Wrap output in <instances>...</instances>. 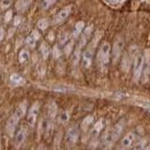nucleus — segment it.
<instances>
[{
	"label": "nucleus",
	"mask_w": 150,
	"mask_h": 150,
	"mask_svg": "<svg viewBox=\"0 0 150 150\" xmlns=\"http://www.w3.org/2000/svg\"><path fill=\"white\" fill-rule=\"evenodd\" d=\"M56 0H42L41 2V8L42 9H49L54 4H55Z\"/></svg>",
	"instance_id": "a878e982"
},
{
	"label": "nucleus",
	"mask_w": 150,
	"mask_h": 150,
	"mask_svg": "<svg viewBox=\"0 0 150 150\" xmlns=\"http://www.w3.org/2000/svg\"><path fill=\"white\" fill-rule=\"evenodd\" d=\"M111 54H112L111 44L109 42L104 41L100 45V49H98V63L101 69L107 68L108 64L110 62Z\"/></svg>",
	"instance_id": "20e7f679"
},
{
	"label": "nucleus",
	"mask_w": 150,
	"mask_h": 150,
	"mask_svg": "<svg viewBox=\"0 0 150 150\" xmlns=\"http://www.w3.org/2000/svg\"><path fill=\"white\" fill-rule=\"evenodd\" d=\"M69 120V114L68 111H64L58 115V121L61 124H66Z\"/></svg>",
	"instance_id": "393cba45"
},
{
	"label": "nucleus",
	"mask_w": 150,
	"mask_h": 150,
	"mask_svg": "<svg viewBox=\"0 0 150 150\" xmlns=\"http://www.w3.org/2000/svg\"><path fill=\"white\" fill-rule=\"evenodd\" d=\"M84 29V22L83 21H79L76 23V25L74 26V29L72 31L71 34V39L72 40H77L79 39V37L81 36V34L83 33Z\"/></svg>",
	"instance_id": "a211bd4d"
},
{
	"label": "nucleus",
	"mask_w": 150,
	"mask_h": 150,
	"mask_svg": "<svg viewBox=\"0 0 150 150\" xmlns=\"http://www.w3.org/2000/svg\"><path fill=\"white\" fill-rule=\"evenodd\" d=\"M40 39V34L38 30H33L31 32V34H29L25 39V43L27 46L31 47V48H34L37 44V41Z\"/></svg>",
	"instance_id": "2eb2a0df"
},
{
	"label": "nucleus",
	"mask_w": 150,
	"mask_h": 150,
	"mask_svg": "<svg viewBox=\"0 0 150 150\" xmlns=\"http://www.w3.org/2000/svg\"><path fill=\"white\" fill-rule=\"evenodd\" d=\"M136 140H137V133L134 132V131H131V132L127 134L125 137H123V139L121 140V142L117 148L128 149V148L132 147V145L135 144Z\"/></svg>",
	"instance_id": "1a4fd4ad"
},
{
	"label": "nucleus",
	"mask_w": 150,
	"mask_h": 150,
	"mask_svg": "<svg viewBox=\"0 0 150 150\" xmlns=\"http://www.w3.org/2000/svg\"><path fill=\"white\" fill-rule=\"evenodd\" d=\"M26 108H27L26 101L22 102L21 104L18 106L16 111L13 112V115L9 117L8 120L7 121L6 131L9 137H13L14 136V133H15V130H16V127L19 124V122H20V119L25 115Z\"/></svg>",
	"instance_id": "f03ea898"
},
{
	"label": "nucleus",
	"mask_w": 150,
	"mask_h": 150,
	"mask_svg": "<svg viewBox=\"0 0 150 150\" xmlns=\"http://www.w3.org/2000/svg\"><path fill=\"white\" fill-rule=\"evenodd\" d=\"M103 127H104V125H103V120L102 119L98 120V122H96V123L94 124L93 128L90 130V138L92 140V143L96 142V141H97L98 135L100 134L101 130L103 129Z\"/></svg>",
	"instance_id": "ddd939ff"
},
{
	"label": "nucleus",
	"mask_w": 150,
	"mask_h": 150,
	"mask_svg": "<svg viewBox=\"0 0 150 150\" xmlns=\"http://www.w3.org/2000/svg\"><path fill=\"white\" fill-rule=\"evenodd\" d=\"M56 114H57V106H56V103L54 101H51L48 106V115H47V116H48L49 118H51L52 120H54V117L56 116Z\"/></svg>",
	"instance_id": "412c9836"
},
{
	"label": "nucleus",
	"mask_w": 150,
	"mask_h": 150,
	"mask_svg": "<svg viewBox=\"0 0 150 150\" xmlns=\"http://www.w3.org/2000/svg\"><path fill=\"white\" fill-rule=\"evenodd\" d=\"M68 38H69V35L67 33H63V34L60 35V38H59V42L61 44H65L66 42L68 41Z\"/></svg>",
	"instance_id": "7c9ffc66"
},
{
	"label": "nucleus",
	"mask_w": 150,
	"mask_h": 150,
	"mask_svg": "<svg viewBox=\"0 0 150 150\" xmlns=\"http://www.w3.org/2000/svg\"><path fill=\"white\" fill-rule=\"evenodd\" d=\"M14 25L15 26H17V25H19L20 23H22V17L21 16H19V15H17L15 18H14Z\"/></svg>",
	"instance_id": "2f4dec72"
},
{
	"label": "nucleus",
	"mask_w": 150,
	"mask_h": 150,
	"mask_svg": "<svg viewBox=\"0 0 150 150\" xmlns=\"http://www.w3.org/2000/svg\"><path fill=\"white\" fill-rule=\"evenodd\" d=\"M12 14H13V12H12L11 9H9V11H8L6 13H5V16H4V21L6 22V23H8V22L11 21V19H12Z\"/></svg>",
	"instance_id": "c756f323"
},
{
	"label": "nucleus",
	"mask_w": 150,
	"mask_h": 150,
	"mask_svg": "<svg viewBox=\"0 0 150 150\" xmlns=\"http://www.w3.org/2000/svg\"><path fill=\"white\" fill-rule=\"evenodd\" d=\"M27 136V130L25 128H20L17 132L14 134V140H13V144L16 148H20L23 144L25 143V141L26 139Z\"/></svg>",
	"instance_id": "f8f14e48"
},
{
	"label": "nucleus",
	"mask_w": 150,
	"mask_h": 150,
	"mask_svg": "<svg viewBox=\"0 0 150 150\" xmlns=\"http://www.w3.org/2000/svg\"><path fill=\"white\" fill-rule=\"evenodd\" d=\"M5 37V31L2 27H0V40H2Z\"/></svg>",
	"instance_id": "473e14b6"
},
{
	"label": "nucleus",
	"mask_w": 150,
	"mask_h": 150,
	"mask_svg": "<svg viewBox=\"0 0 150 150\" xmlns=\"http://www.w3.org/2000/svg\"><path fill=\"white\" fill-rule=\"evenodd\" d=\"M123 48H124V40L121 38H117L115 41L114 42V47L112 49V56L115 63H116L119 60Z\"/></svg>",
	"instance_id": "9d476101"
},
{
	"label": "nucleus",
	"mask_w": 150,
	"mask_h": 150,
	"mask_svg": "<svg viewBox=\"0 0 150 150\" xmlns=\"http://www.w3.org/2000/svg\"><path fill=\"white\" fill-rule=\"evenodd\" d=\"M126 0H105V2L108 3L112 7H118L122 5Z\"/></svg>",
	"instance_id": "cd10ccee"
},
{
	"label": "nucleus",
	"mask_w": 150,
	"mask_h": 150,
	"mask_svg": "<svg viewBox=\"0 0 150 150\" xmlns=\"http://www.w3.org/2000/svg\"><path fill=\"white\" fill-rule=\"evenodd\" d=\"M82 58V49L80 47L76 46V48L73 50L72 56H71V63L73 68L77 67V65L79 64L80 60Z\"/></svg>",
	"instance_id": "6ab92c4d"
},
{
	"label": "nucleus",
	"mask_w": 150,
	"mask_h": 150,
	"mask_svg": "<svg viewBox=\"0 0 150 150\" xmlns=\"http://www.w3.org/2000/svg\"><path fill=\"white\" fill-rule=\"evenodd\" d=\"M73 40H70L69 43L66 44L65 48H64V52H65V54H66V55H67V56H69L70 54H71V52L73 50V44H74V41Z\"/></svg>",
	"instance_id": "bb28decb"
},
{
	"label": "nucleus",
	"mask_w": 150,
	"mask_h": 150,
	"mask_svg": "<svg viewBox=\"0 0 150 150\" xmlns=\"http://www.w3.org/2000/svg\"><path fill=\"white\" fill-rule=\"evenodd\" d=\"M124 128V122L120 121L118 123H116L112 128L106 130L104 134L101 137V147L102 148H109L114 144L123 131Z\"/></svg>",
	"instance_id": "f257e3e1"
},
{
	"label": "nucleus",
	"mask_w": 150,
	"mask_h": 150,
	"mask_svg": "<svg viewBox=\"0 0 150 150\" xmlns=\"http://www.w3.org/2000/svg\"><path fill=\"white\" fill-rule=\"evenodd\" d=\"M146 109H147V111L150 112V106H148V107H146Z\"/></svg>",
	"instance_id": "72a5a7b5"
},
{
	"label": "nucleus",
	"mask_w": 150,
	"mask_h": 150,
	"mask_svg": "<svg viewBox=\"0 0 150 150\" xmlns=\"http://www.w3.org/2000/svg\"><path fill=\"white\" fill-rule=\"evenodd\" d=\"M18 59L21 64H26L30 59V54L26 49H22L18 55Z\"/></svg>",
	"instance_id": "aec40b11"
},
{
	"label": "nucleus",
	"mask_w": 150,
	"mask_h": 150,
	"mask_svg": "<svg viewBox=\"0 0 150 150\" xmlns=\"http://www.w3.org/2000/svg\"><path fill=\"white\" fill-rule=\"evenodd\" d=\"M144 60V53H138L133 61V80L137 83L142 77Z\"/></svg>",
	"instance_id": "39448f33"
},
{
	"label": "nucleus",
	"mask_w": 150,
	"mask_h": 150,
	"mask_svg": "<svg viewBox=\"0 0 150 150\" xmlns=\"http://www.w3.org/2000/svg\"><path fill=\"white\" fill-rule=\"evenodd\" d=\"M37 25H38V28H39L40 30L45 31L47 28L49 27V25H50L49 19H47V18H41V19H40V20L38 21Z\"/></svg>",
	"instance_id": "b1692460"
},
{
	"label": "nucleus",
	"mask_w": 150,
	"mask_h": 150,
	"mask_svg": "<svg viewBox=\"0 0 150 150\" xmlns=\"http://www.w3.org/2000/svg\"><path fill=\"white\" fill-rule=\"evenodd\" d=\"M93 120H94V117L92 115H87L86 117H84L81 123V129L83 131H86L89 129V127L91 126Z\"/></svg>",
	"instance_id": "4be33fe9"
},
{
	"label": "nucleus",
	"mask_w": 150,
	"mask_h": 150,
	"mask_svg": "<svg viewBox=\"0 0 150 150\" xmlns=\"http://www.w3.org/2000/svg\"><path fill=\"white\" fill-rule=\"evenodd\" d=\"M61 56V51L60 49L58 48L57 45H55L53 49V57L55 58V59H58Z\"/></svg>",
	"instance_id": "c85d7f7f"
},
{
	"label": "nucleus",
	"mask_w": 150,
	"mask_h": 150,
	"mask_svg": "<svg viewBox=\"0 0 150 150\" xmlns=\"http://www.w3.org/2000/svg\"><path fill=\"white\" fill-rule=\"evenodd\" d=\"M40 54H41L42 58H43V59H47V58L49 57V54H50V47L48 46V44H47L45 41L41 42L40 47Z\"/></svg>",
	"instance_id": "5701e85b"
},
{
	"label": "nucleus",
	"mask_w": 150,
	"mask_h": 150,
	"mask_svg": "<svg viewBox=\"0 0 150 150\" xmlns=\"http://www.w3.org/2000/svg\"><path fill=\"white\" fill-rule=\"evenodd\" d=\"M79 138V129L76 127H71L66 133L65 136V143L69 147L73 146L74 144H76L77 141Z\"/></svg>",
	"instance_id": "6e6552de"
},
{
	"label": "nucleus",
	"mask_w": 150,
	"mask_h": 150,
	"mask_svg": "<svg viewBox=\"0 0 150 150\" xmlns=\"http://www.w3.org/2000/svg\"><path fill=\"white\" fill-rule=\"evenodd\" d=\"M31 3H32V0H17L16 5H15L16 11L19 13L25 12V11H27V9L29 8Z\"/></svg>",
	"instance_id": "f3484780"
},
{
	"label": "nucleus",
	"mask_w": 150,
	"mask_h": 150,
	"mask_svg": "<svg viewBox=\"0 0 150 150\" xmlns=\"http://www.w3.org/2000/svg\"><path fill=\"white\" fill-rule=\"evenodd\" d=\"M98 33H97V35L93 38V40H91L90 44L88 45V47L83 51V53L82 54V67L83 69H89L92 65V61H93V56H94V52L96 49V44L98 43V40L100 38H98Z\"/></svg>",
	"instance_id": "7ed1b4c3"
},
{
	"label": "nucleus",
	"mask_w": 150,
	"mask_h": 150,
	"mask_svg": "<svg viewBox=\"0 0 150 150\" xmlns=\"http://www.w3.org/2000/svg\"><path fill=\"white\" fill-rule=\"evenodd\" d=\"M136 51H137V47H135V46L130 47L129 50L127 52V53L123 55V57H122L121 69L124 72H128L129 70V69L131 67V64H132L135 56H136Z\"/></svg>",
	"instance_id": "423d86ee"
},
{
	"label": "nucleus",
	"mask_w": 150,
	"mask_h": 150,
	"mask_svg": "<svg viewBox=\"0 0 150 150\" xmlns=\"http://www.w3.org/2000/svg\"><path fill=\"white\" fill-rule=\"evenodd\" d=\"M40 112V102L36 101L33 103V105L30 107L27 112V124L30 128H34L37 122L38 115Z\"/></svg>",
	"instance_id": "0eeeda50"
},
{
	"label": "nucleus",
	"mask_w": 150,
	"mask_h": 150,
	"mask_svg": "<svg viewBox=\"0 0 150 150\" xmlns=\"http://www.w3.org/2000/svg\"><path fill=\"white\" fill-rule=\"evenodd\" d=\"M150 72V54L149 51L146 50L144 52V67H143V73L142 76H144V80L146 81Z\"/></svg>",
	"instance_id": "4468645a"
},
{
	"label": "nucleus",
	"mask_w": 150,
	"mask_h": 150,
	"mask_svg": "<svg viewBox=\"0 0 150 150\" xmlns=\"http://www.w3.org/2000/svg\"><path fill=\"white\" fill-rule=\"evenodd\" d=\"M9 82L13 86H22L25 83V79L19 73H13L9 77Z\"/></svg>",
	"instance_id": "dca6fc26"
},
{
	"label": "nucleus",
	"mask_w": 150,
	"mask_h": 150,
	"mask_svg": "<svg viewBox=\"0 0 150 150\" xmlns=\"http://www.w3.org/2000/svg\"><path fill=\"white\" fill-rule=\"evenodd\" d=\"M70 13H71V7L70 6L65 7L64 8L59 11L54 15V17L53 19V23L54 25H59V23H62L70 15Z\"/></svg>",
	"instance_id": "9b49d317"
}]
</instances>
